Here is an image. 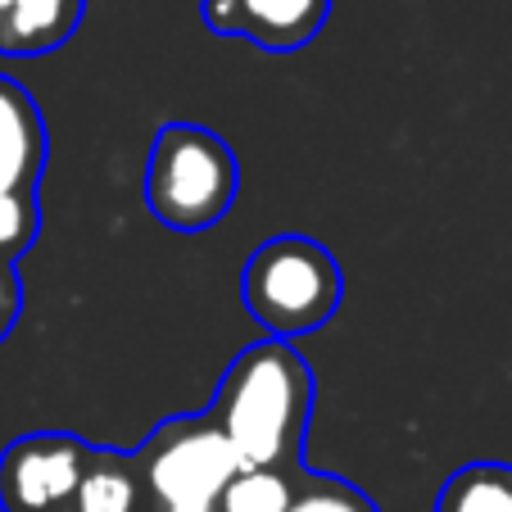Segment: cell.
Here are the masks:
<instances>
[{
    "label": "cell",
    "instance_id": "cell-5",
    "mask_svg": "<svg viewBox=\"0 0 512 512\" xmlns=\"http://www.w3.org/2000/svg\"><path fill=\"white\" fill-rule=\"evenodd\" d=\"M91 463L78 435H23L0 454V512H68Z\"/></svg>",
    "mask_w": 512,
    "mask_h": 512
},
{
    "label": "cell",
    "instance_id": "cell-13",
    "mask_svg": "<svg viewBox=\"0 0 512 512\" xmlns=\"http://www.w3.org/2000/svg\"><path fill=\"white\" fill-rule=\"evenodd\" d=\"M286 512H377V508L358 490H349L345 481H313L309 490L290 499Z\"/></svg>",
    "mask_w": 512,
    "mask_h": 512
},
{
    "label": "cell",
    "instance_id": "cell-4",
    "mask_svg": "<svg viewBox=\"0 0 512 512\" xmlns=\"http://www.w3.org/2000/svg\"><path fill=\"white\" fill-rule=\"evenodd\" d=\"M136 467L159 512H218L227 481L241 472V458L209 417H177L159 426Z\"/></svg>",
    "mask_w": 512,
    "mask_h": 512
},
{
    "label": "cell",
    "instance_id": "cell-11",
    "mask_svg": "<svg viewBox=\"0 0 512 512\" xmlns=\"http://www.w3.org/2000/svg\"><path fill=\"white\" fill-rule=\"evenodd\" d=\"M295 499V481L290 472H272V467H241L227 481L218 512H286Z\"/></svg>",
    "mask_w": 512,
    "mask_h": 512
},
{
    "label": "cell",
    "instance_id": "cell-10",
    "mask_svg": "<svg viewBox=\"0 0 512 512\" xmlns=\"http://www.w3.org/2000/svg\"><path fill=\"white\" fill-rule=\"evenodd\" d=\"M435 512H512V467L472 463L449 476Z\"/></svg>",
    "mask_w": 512,
    "mask_h": 512
},
{
    "label": "cell",
    "instance_id": "cell-3",
    "mask_svg": "<svg viewBox=\"0 0 512 512\" xmlns=\"http://www.w3.org/2000/svg\"><path fill=\"white\" fill-rule=\"evenodd\" d=\"M245 309L277 340L318 331L340 309V268L309 236H277L245 263Z\"/></svg>",
    "mask_w": 512,
    "mask_h": 512
},
{
    "label": "cell",
    "instance_id": "cell-9",
    "mask_svg": "<svg viewBox=\"0 0 512 512\" xmlns=\"http://www.w3.org/2000/svg\"><path fill=\"white\" fill-rule=\"evenodd\" d=\"M68 512H150V494H145L136 458L91 449V463L68 499Z\"/></svg>",
    "mask_w": 512,
    "mask_h": 512
},
{
    "label": "cell",
    "instance_id": "cell-14",
    "mask_svg": "<svg viewBox=\"0 0 512 512\" xmlns=\"http://www.w3.org/2000/svg\"><path fill=\"white\" fill-rule=\"evenodd\" d=\"M19 309H23V290H19V277H14V263H0V340L10 336Z\"/></svg>",
    "mask_w": 512,
    "mask_h": 512
},
{
    "label": "cell",
    "instance_id": "cell-8",
    "mask_svg": "<svg viewBox=\"0 0 512 512\" xmlns=\"http://www.w3.org/2000/svg\"><path fill=\"white\" fill-rule=\"evenodd\" d=\"M82 19V0H14L0 14V50L5 55H46L64 46Z\"/></svg>",
    "mask_w": 512,
    "mask_h": 512
},
{
    "label": "cell",
    "instance_id": "cell-15",
    "mask_svg": "<svg viewBox=\"0 0 512 512\" xmlns=\"http://www.w3.org/2000/svg\"><path fill=\"white\" fill-rule=\"evenodd\" d=\"M10 5H14V0H0V14H5V10H10Z\"/></svg>",
    "mask_w": 512,
    "mask_h": 512
},
{
    "label": "cell",
    "instance_id": "cell-7",
    "mask_svg": "<svg viewBox=\"0 0 512 512\" xmlns=\"http://www.w3.org/2000/svg\"><path fill=\"white\" fill-rule=\"evenodd\" d=\"M46 168V123L19 82L0 78V195L37 191Z\"/></svg>",
    "mask_w": 512,
    "mask_h": 512
},
{
    "label": "cell",
    "instance_id": "cell-1",
    "mask_svg": "<svg viewBox=\"0 0 512 512\" xmlns=\"http://www.w3.org/2000/svg\"><path fill=\"white\" fill-rule=\"evenodd\" d=\"M313 413V377L286 340L250 345L227 368L209 422L227 435L241 467H286L300 463L304 431Z\"/></svg>",
    "mask_w": 512,
    "mask_h": 512
},
{
    "label": "cell",
    "instance_id": "cell-6",
    "mask_svg": "<svg viewBox=\"0 0 512 512\" xmlns=\"http://www.w3.org/2000/svg\"><path fill=\"white\" fill-rule=\"evenodd\" d=\"M331 0H204L218 37H245L263 50H300L322 32Z\"/></svg>",
    "mask_w": 512,
    "mask_h": 512
},
{
    "label": "cell",
    "instance_id": "cell-2",
    "mask_svg": "<svg viewBox=\"0 0 512 512\" xmlns=\"http://www.w3.org/2000/svg\"><path fill=\"white\" fill-rule=\"evenodd\" d=\"M241 168L232 145L209 127L168 123L145 168V204L173 232H204L232 209Z\"/></svg>",
    "mask_w": 512,
    "mask_h": 512
},
{
    "label": "cell",
    "instance_id": "cell-12",
    "mask_svg": "<svg viewBox=\"0 0 512 512\" xmlns=\"http://www.w3.org/2000/svg\"><path fill=\"white\" fill-rule=\"evenodd\" d=\"M37 232H41L37 191L0 195V263H14L19 254H28Z\"/></svg>",
    "mask_w": 512,
    "mask_h": 512
}]
</instances>
